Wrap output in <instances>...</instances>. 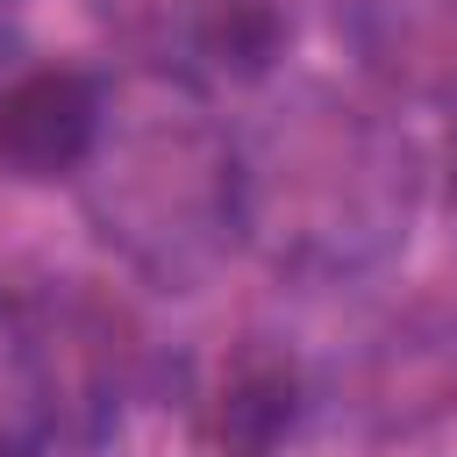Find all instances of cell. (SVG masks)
Returning <instances> with one entry per match:
<instances>
[{
  "label": "cell",
  "instance_id": "6da1fadb",
  "mask_svg": "<svg viewBox=\"0 0 457 457\" xmlns=\"http://www.w3.org/2000/svg\"><path fill=\"white\" fill-rule=\"evenodd\" d=\"M100 121V93L79 71H29L0 93V164L14 179H57L86 157Z\"/></svg>",
  "mask_w": 457,
  "mask_h": 457
},
{
  "label": "cell",
  "instance_id": "7a4b0ae2",
  "mask_svg": "<svg viewBox=\"0 0 457 457\" xmlns=\"http://www.w3.org/2000/svg\"><path fill=\"white\" fill-rule=\"evenodd\" d=\"M0 457H7V436H0Z\"/></svg>",
  "mask_w": 457,
  "mask_h": 457
}]
</instances>
